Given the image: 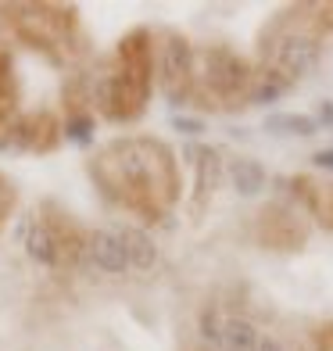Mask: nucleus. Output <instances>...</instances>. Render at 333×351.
<instances>
[{"label": "nucleus", "mask_w": 333, "mask_h": 351, "mask_svg": "<svg viewBox=\"0 0 333 351\" xmlns=\"http://www.w3.org/2000/svg\"><path fill=\"white\" fill-rule=\"evenodd\" d=\"M222 351H262V333L241 315L222 319Z\"/></svg>", "instance_id": "20e7f679"}, {"label": "nucleus", "mask_w": 333, "mask_h": 351, "mask_svg": "<svg viewBox=\"0 0 333 351\" xmlns=\"http://www.w3.org/2000/svg\"><path fill=\"white\" fill-rule=\"evenodd\" d=\"M273 65H280L291 79L301 75V72H312L319 65V43L312 36H301V33H291V36H280L276 51H273Z\"/></svg>", "instance_id": "f03ea898"}, {"label": "nucleus", "mask_w": 333, "mask_h": 351, "mask_svg": "<svg viewBox=\"0 0 333 351\" xmlns=\"http://www.w3.org/2000/svg\"><path fill=\"white\" fill-rule=\"evenodd\" d=\"M201 158H204V162H197V212L204 208L212 186L219 183V162H215V154L212 151H201Z\"/></svg>", "instance_id": "9d476101"}, {"label": "nucleus", "mask_w": 333, "mask_h": 351, "mask_svg": "<svg viewBox=\"0 0 333 351\" xmlns=\"http://www.w3.org/2000/svg\"><path fill=\"white\" fill-rule=\"evenodd\" d=\"M61 251H65V241H61V233H54L47 222H36V226L29 230V254H33L36 262L58 265L61 262Z\"/></svg>", "instance_id": "39448f33"}, {"label": "nucleus", "mask_w": 333, "mask_h": 351, "mask_svg": "<svg viewBox=\"0 0 333 351\" xmlns=\"http://www.w3.org/2000/svg\"><path fill=\"white\" fill-rule=\"evenodd\" d=\"M230 180H233L236 194L255 197V194H262V186H265V169L258 162H251V158H241V162H233Z\"/></svg>", "instance_id": "0eeeda50"}, {"label": "nucleus", "mask_w": 333, "mask_h": 351, "mask_svg": "<svg viewBox=\"0 0 333 351\" xmlns=\"http://www.w3.org/2000/svg\"><path fill=\"white\" fill-rule=\"evenodd\" d=\"M8 108V72L0 69V111Z\"/></svg>", "instance_id": "ddd939ff"}, {"label": "nucleus", "mask_w": 333, "mask_h": 351, "mask_svg": "<svg viewBox=\"0 0 333 351\" xmlns=\"http://www.w3.org/2000/svg\"><path fill=\"white\" fill-rule=\"evenodd\" d=\"M315 119H305V115H287V111H276V115L265 119V130L269 133H291V136H312L315 133Z\"/></svg>", "instance_id": "6e6552de"}, {"label": "nucleus", "mask_w": 333, "mask_h": 351, "mask_svg": "<svg viewBox=\"0 0 333 351\" xmlns=\"http://www.w3.org/2000/svg\"><path fill=\"white\" fill-rule=\"evenodd\" d=\"M122 247H125V262L133 269H151L158 262V247L144 230H122Z\"/></svg>", "instance_id": "423d86ee"}, {"label": "nucleus", "mask_w": 333, "mask_h": 351, "mask_svg": "<svg viewBox=\"0 0 333 351\" xmlns=\"http://www.w3.org/2000/svg\"><path fill=\"white\" fill-rule=\"evenodd\" d=\"M172 125H176L180 133H186V136H197V133H204V122H201V119H176Z\"/></svg>", "instance_id": "9b49d317"}, {"label": "nucleus", "mask_w": 333, "mask_h": 351, "mask_svg": "<svg viewBox=\"0 0 333 351\" xmlns=\"http://www.w3.org/2000/svg\"><path fill=\"white\" fill-rule=\"evenodd\" d=\"M262 351H283L280 341H262Z\"/></svg>", "instance_id": "2eb2a0df"}, {"label": "nucleus", "mask_w": 333, "mask_h": 351, "mask_svg": "<svg viewBox=\"0 0 333 351\" xmlns=\"http://www.w3.org/2000/svg\"><path fill=\"white\" fill-rule=\"evenodd\" d=\"M312 162L319 165V169H333V147H330V151H319V154L312 158Z\"/></svg>", "instance_id": "f8f14e48"}, {"label": "nucleus", "mask_w": 333, "mask_h": 351, "mask_svg": "<svg viewBox=\"0 0 333 351\" xmlns=\"http://www.w3.org/2000/svg\"><path fill=\"white\" fill-rule=\"evenodd\" d=\"M258 79V90H255V97L258 101H273V97H280V93H287V86H291V75L283 72L280 65H269L262 75H255Z\"/></svg>", "instance_id": "1a4fd4ad"}, {"label": "nucleus", "mask_w": 333, "mask_h": 351, "mask_svg": "<svg viewBox=\"0 0 333 351\" xmlns=\"http://www.w3.org/2000/svg\"><path fill=\"white\" fill-rule=\"evenodd\" d=\"M319 122L333 125V104H323V111H319Z\"/></svg>", "instance_id": "4468645a"}, {"label": "nucleus", "mask_w": 333, "mask_h": 351, "mask_svg": "<svg viewBox=\"0 0 333 351\" xmlns=\"http://www.w3.org/2000/svg\"><path fill=\"white\" fill-rule=\"evenodd\" d=\"M190 65L194 51L180 33H162V90L169 101H183L190 86Z\"/></svg>", "instance_id": "f257e3e1"}, {"label": "nucleus", "mask_w": 333, "mask_h": 351, "mask_svg": "<svg viewBox=\"0 0 333 351\" xmlns=\"http://www.w3.org/2000/svg\"><path fill=\"white\" fill-rule=\"evenodd\" d=\"M86 251H90V262L101 269V273H125L130 262H125V247H122V237L119 233H108V230H93L90 241H86Z\"/></svg>", "instance_id": "7ed1b4c3"}]
</instances>
